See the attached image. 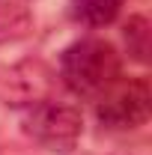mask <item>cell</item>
Wrapping results in <instances>:
<instances>
[{
    "label": "cell",
    "mask_w": 152,
    "mask_h": 155,
    "mask_svg": "<svg viewBox=\"0 0 152 155\" xmlns=\"http://www.w3.org/2000/svg\"><path fill=\"white\" fill-rule=\"evenodd\" d=\"M21 3H27V0H21Z\"/></svg>",
    "instance_id": "ba28073f"
},
{
    "label": "cell",
    "mask_w": 152,
    "mask_h": 155,
    "mask_svg": "<svg viewBox=\"0 0 152 155\" xmlns=\"http://www.w3.org/2000/svg\"><path fill=\"white\" fill-rule=\"evenodd\" d=\"M21 128L39 149L69 155L84 134V116L69 101L45 98L33 107H27V114L21 119Z\"/></svg>",
    "instance_id": "7a4b0ae2"
},
{
    "label": "cell",
    "mask_w": 152,
    "mask_h": 155,
    "mask_svg": "<svg viewBox=\"0 0 152 155\" xmlns=\"http://www.w3.org/2000/svg\"><path fill=\"white\" fill-rule=\"evenodd\" d=\"M122 39H125V48H128V57L134 63H149V51H152V24L146 15H131L125 30H122Z\"/></svg>",
    "instance_id": "52a82bcc"
},
{
    "label": "cell",
    "mask_w": 152,
    "mask_h": 155,
    "mask_svg": "<svg viewBox=\"0 0 152 155\" xmlns=\"http://www.w3.org/2000/svg\"><path fill=\"white\" fill-rule=\"evenodd\" d=\"M33 30V12L21 0H3L0 3V45L21 42Z\"/></svg>",
    "instance_id": "5b68a950"
},
{
    "label": "cell",
    "mask_w": 152,
    "mask_h": 155,
    "mask_svg": "<svg viewBox=\"0 0 152 155\" xmlns=\"http://www.w3.org/2000/svg\"><path fill=\"white\" fill-rule=\"evenodd\" d=\"M60 78L81 98H101L122 78V60L104 39H78L60 54Z\"/></svg>",
    "instance_id": "6da1fadb"
},
{
    "label": "cell",
    "mask_w": 152,
    "mask_h": 155,
    "mask_svg": "<svg viewBox=\"0 0 152 155\" xmlns=\"http://www.w3.org/2000/svg\"><path fill=\"white\" fill-rule=\"evenodd\" d=\"M57 84V72L45 60H18L0 69V104L6 107H33L39 101L51 98Z\"/></svg>",
    "instance_id": "277c9868"
},
{
    "label": "cell",
    "mask_w": 152,
    "mask_h": 155,
    "mask_svg": "<svg viewBox=\"0 0 152 155\" xmlns=\"http://www.w3.org/2000/svg\"><path fill=\"white\" fill-rule=\"evenodd\" d=\"M95 116L104 128L131 131L140 128L152 114V90L146 78H119L101 98H95Z\"/></svg>",
    "instance_id": "3957f363"
},
{
    "label": "cell",
    "mask_w": 152,
    "mask_h": 155,
    "mask_svg": "<svg viewBox=\"0 0 152 155\" xmlns=\"http://www.w3.org/2000/svg\"><path fill=\"white\" fill-rule=\"evenodd\" d=\"M122 6L125 0H69V15L84 27H107L116 21Z\"/></svg>",
    "instance_id": "8992f818"
}]
</instances>
